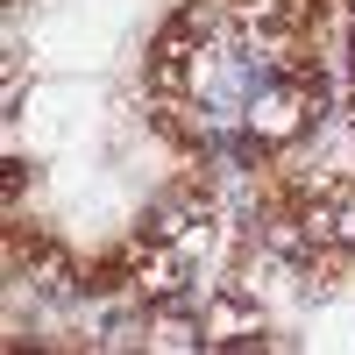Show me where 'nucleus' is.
I'll list each match as a JSON object with an SVG mask.
<instances>
[{"mask_svg": "<svg viewBox=\"0 0 355 355\" xmlns=\"http://www.w3.org/2000/svg\"><path fill=\"white\" fill-rule=\"evenodd\" d=\"M28 178H36L28 164H8V199H21V192H28Z\"/></svg>", "mask_w": 355, "mask_h": 355, "instance_id": "nucleus-1", "label": "nucleus"}]
</instances>
